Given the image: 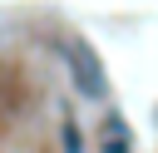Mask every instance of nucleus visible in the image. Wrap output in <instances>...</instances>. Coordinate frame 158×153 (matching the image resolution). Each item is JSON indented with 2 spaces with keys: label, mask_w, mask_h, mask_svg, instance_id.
I'll use <instances>...</instances> for the list:
<instances>
[{
  "label": "nucleus",
  "mask_w": 158,
  "mask_h": 153,
  "mask_svg": "<svg viewBox=\"0 0 158 153\" xmlns=\"http://www.w3.org/2000/svg\"><path fill=\"white\" fill-rule=\"evenodd\" d=\"M64 54H69V64H74L79 89H84V94H104V69H99V59H94L79 39H64Z\"/></svg>",
  "instance_id": "f257e3e1"
},
{
  "label": "nucleus",
  "mask_w": 158,
  "mask_h": 153,
  "mask_svg": "<svg viewBox=\"0 0 158 153\" xmlns=\"http://www.w3.org/2000/svg\"><path fill=\"white\" fill-rule=\"evenodd\" d=\"M104 153H133L128 128H123V118H118V114H109V118H104Z\"/></svg>",
  "instance_id": "f03ea898"
},
{
  "label": "nucleus",
  "mask_w": 158,
  "mask_h": 153,
  "mask_svg": "<svg viewBox=\"0 0 158 153\" xmlns=\"http://www.w3.org/2000/svg\"><path fill=\"white\" fill-rule=\"evenodd\" d=\"M64 148H69V153H84V138H79L74 118H64Z\"/></svg>",
  "instance_id": "7ed1b4c3"
}]
</instances>
